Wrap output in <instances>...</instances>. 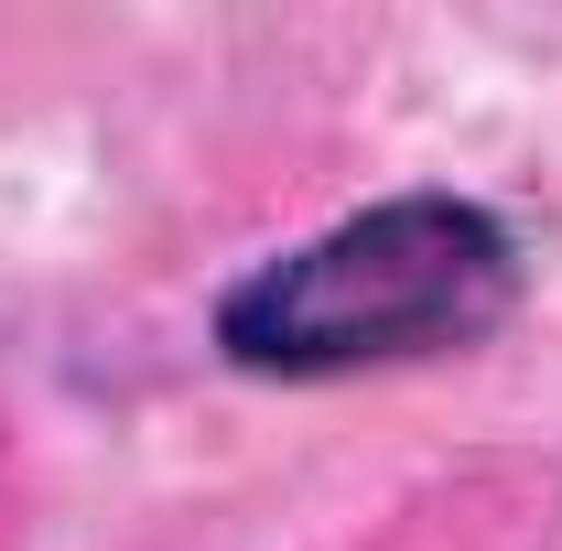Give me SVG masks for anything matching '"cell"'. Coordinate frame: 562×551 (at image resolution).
Segmentation results:
<instances>
[{
	"mask_svg": "<svg viewBox=\"0 0 562 551\" xmlns=\"http://www.w3.org/2000/svg\"><path fill=\"white\" fill-rule=\"evenodd\" d=\"M519 303V227L487 195H379L216 292V357L249 379H357L476 346Z\"/></svg>",
	"mask_w": 562,
	"mask_h": 551,
	"instance_id": "cell-1",
	"label": "cell"
}]
</instances>
